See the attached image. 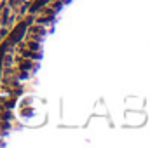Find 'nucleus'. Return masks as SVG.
I'll return each instance as SVG.
<instances>
[{"label": "nucleus", "mask_w": 150, "mask_h": 148, "mask_svg": "<svg viewBox=\"0 0 150 148\" xmlns=\"http://www.w3.org/2000/svg\"><path fill=\"white\" fill-rule=\"evenodd\" d=\"M23 33H25V25H23L21 28H18V30H16V32L12 33V37H11V40H12V42H16L18 38H21V37H23Z\"/></svg>", "instance_id": "nucleus-1"}]
</instances>
